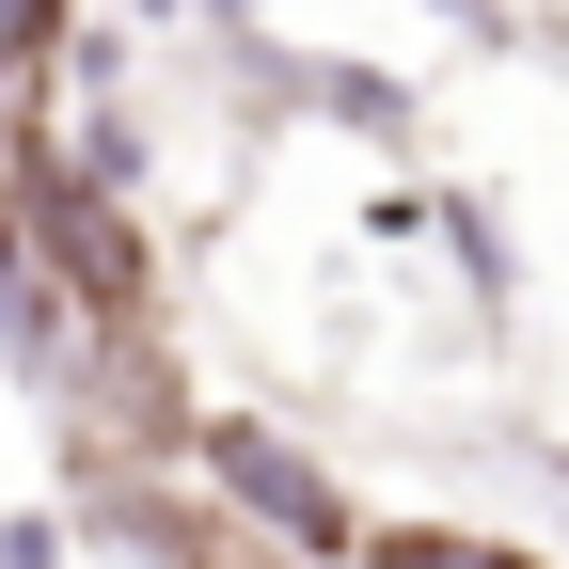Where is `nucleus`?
Listing matches in <instances>:
<instances>
[{
  "instance_id": "nucleus-4",
  "label": "nucleus",
  "mask_w": 569,
  "mask_h": 569,
  "mask_svg": "<svg viewBox=\"0 0 569 569\" xmlns=\"http://www.w3.org/2000/svg\"><path fill=\"white\" fill-rule=\"evenodd\" d=\"M80 32H96L80 0H0V80H17V96H48L63 63H80Z\"/></svg>"
},
{
  "instance_id": "nucleus-3",
  "label": "nucleus",
  "mask_w": 569,
  "mask_h": 569,
  "mask_svg": "<svg viewBox=\"0 0 569 569\" xmlns=\"http://www.w3.org/2000/svg\"><path fill=\"white\" fill-rule=\"evenodd\" d=\"M365 569H553L538 538H507V522H380L365 538Z\"/></svg>"
},
{
  "instance_id": "nucleus-1",
  "label": "nucleus",
  "mask_w": 569,
  "mask_h": 569,
  "mask_svg": "<svg viewBox=\"0 0 569 569\" xmlns=\"http://www.w3.org/2000/svg\"><path fill=\"white\" fill-rule=\"evenodd\" d=\"M190 490H206L238 538H269L284 569H365V538H380L365 490H348L284 411H222V396H206V411H190Z\"/></svg>"
},
{
  "instance_id": "nucleus-2",
  "label": "nucleus",
  "mask_w": 569,
  "mask_h": 569,
  "mask_svg": "<svg viewBox=\"0 0 569 569\" xmlns=\"http://www.w3.org/2000/svg\"><path fill=\"white\" fill-rule=\"evenodd\" d=\"M0 365H17V380H48V365H63V301H48V269H32L17 174H0Z\"/></svg>"
},
{
  "instance_id": "nucleus-5",
  "label": "nucleus",
  "mask_w": 569,
  "mask_h": 569,
  "mask_svg": "<svg viewBox=\"0 0 569 569\" xmlns=\"http://www.w3.org/2000/svg\"><path fill=\"white\" fill-rule=\"evenodd\" d=\"M32 127H48V111H32V96H17V80H0V159H17V142H32Z\"/></svg>"
}]
</instances>
